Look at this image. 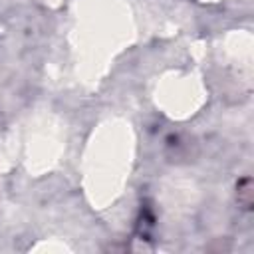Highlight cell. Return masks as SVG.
Here are the masks:
<instances>
[{"mask_svg": "<svg viewBox=\"0 0 254 254\" xmlns=\"http://www.w3.org/2000/svg\"><path fill=\"white\" fill-rule=\"evenodd\" d=\"M238 202L244 208H250L252 206V181L248 177L238 183Z\"/></svg>", "mask_w": 254, "mask_h": 254, "instance_id": "6da1fadb", "label": "cell"}]
</instances>
